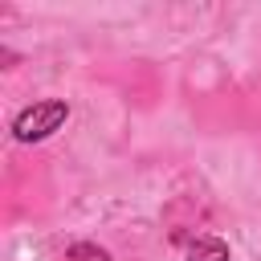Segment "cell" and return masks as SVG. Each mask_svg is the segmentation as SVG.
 Returning a JSON list of instances; mask_svg holds the SVG:
<instances>
[{
	"mask_svg": "<svg viewBox=\"0 0 261 261\" xmlns=\"http://www.w3.org/2000/svg\"><path fill=\"white\" fill-rule=\"evenodd\" d=\"M65 118H69V106H65L61 98L33 102L29 110H20V114H16L12 135H16L20 143H41V139H49L53 130H61V122H65Z\"/></svg>",
	"mask_w": 261,
	"mask_h": 261,
	"instance_id": "1",
	"label": "cell"
},
{
	"mask_svg": "<svg viewBox=\"0 0 261 261\" xmlns=\"http://www.w3.org/2000/svg\"><path fill=\"white\" fill-rule=\"evenodd\" d=\"M65 261H110V253L102 245H90V241H77L65 249Z\"/></svg>",
	"mask_w": 261,
	"mask_h": 261,
	"instance_id": "3",
	"label": "cell"
},
{
	"mask_svg": "<svg viewBox=\"0 0 261 261\" xmlns=\"http://www.w3.org/2000/svg\"><path fill=\"white\" fill-rule=\"evenodd\" d=\"M184 249H188V261H228V245L220 237H192Z\"/></svg>",
	"mask_w": 261,
	"mask_h": 261,
	"instance_id": "2",
	"label": "cell"
}]
</instances>
